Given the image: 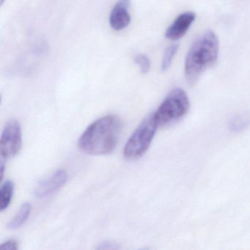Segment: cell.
Segmentation results:
<instances>
[{"label": "cell", "instance_id": "cell-3", "mask_svg": "<svg viewBox=\"0 0 250 250\" xmlns=\"http://www.w3.org/2000/svg\"><path fill=\"white\" fill-rule=\"evenodd\" d=\"M158 128L153 114L147 116L128 139L124 147V157L128 160L142 157L148 150Z\"/></svg>", "mask_w": 250, "mask_h": 250}, {"label": "cell", "instance_id": "cell-1", "mask_svg": "<svg viewBox=\"0 0 250 250\" xmlns=\"http://www.w3.org/2000/svg\"><path fill=\"white\" fill-rule=\"evenodd\" d=\"M121 128V121L115 115L99 118L82 134L79 147L82 151L93 156L109 154L116 147Z\"/></svg>", "mask_w": 250, "mask_h": 250}, {"label": "cell", "instance_id": "cell-10", "mask_svg": "<svg viewBox=\"0 0 250 250\" xmlns=\"http://www.w3.org/2000/svg\"><path fill=\"white\" fill-rule=\"evenodd\" d=\"M14 192V184L12 181H7L0 188V210L3 211L11 204Z\"/></svg>", "mask_w": 250, "mask_h": 250}, {"label": "cell", "instance_id": "cell-12", "mask_svg": "<svg viewBox=\"0 0 250 250\" xmlns=\"http://www.w3.org/2000/svg\"><path fill=\"white\" fill-rule=\"evenodd\" d=\"M179 46L176 43L170 45L167 48L164 53L163 59H162V65H161V69L162 71H166L169 69V67L172 65L174 58L178 52Z\"/></svg>", "mask_w": 250, "mask_h": 250}, {"label": "cell", "instance_id": "cell-5", "mask_svg": "<svg viewBox=\"0 0 250 250\" xmlns=\"http://www.w3.org/2000/svg\"><path fill=\"white\" fill-rule=\"evenodd\" d=\"M22 144L21 126L16 120L8 121L2 131L0 140V153L4 159L18 154Z\"/></svg>", "mask_w": 250, "mask_h": 250}, {"label": "cell", "instance_id": "cell-15", "mask_svg": "<svg viewBox=\"0 0 250 250\" xmlns=\"http://www.w3.org/2000/svg\"><path fill=\"white\" fill-rule=\"evenodd\" d=\"M119 249H121V247L112 241H104V242L101 243L99 247H97V250H119Z\"/></svg>", "mask_w": 250, "mask_h": 250}, {"label": "cell", "instance_id": "cell-6", "mask_svg": "<svg viewBox=\"0 0 250 250\" xmlns=\"http://www.w3.org/2000/svg\"><path fill=\"white\" fill-rule=\"evenodd\" d=\"M68 180L66 172L59 169L49 178L42 180L35 188V195L38 198H46L62 188Z\"/></svg>", "mask_w": 250, "mask_h": 250}, {"label": "cell", "instance_id": "cell-14", "mask_svg": "<svg viewBox=\"0 0 250 250\" xmlns=\"http://www.w3.org/2000/svg\"><path fill=\"white\" fill-rule=\"evenodd\" d=\"M0 249L3 250H17L19 249V244L15 240H8L1 244Z\"/></svg>", "mask_w": 250, "mask_h": 250}, {"label": "cell", "instance_id": "cell-11", "mask_svg": "<svg viewBox=\"0 0 250 250\" xmlns=\"http://www.w3.org/2000/svg\"><path fill=\"white\" fill-rule=\"evenodd\" d=\"M250 125V112H243L235 115L229 122V128L232 132H241Z\"/></svg>", "mask_w": 250, "mask_h": 250}, {"label": "cell", "instance_id": "cell-8", "mask_svg": "<svg viewBox=\"0 0 250 250\" xmlns=\"http://www.w3.org/2000/svg\"><path fill=\"white\" fill-rule=\"evenodd\" d=\"M196 14L191 11L178 16L166 30L165 36L171 41H178L184 37L195 20Z\"/></svg>", "mask_w": 250, "mask_h": 250}, {"label": "cell", "instance_id": "cell-9", "mask_svg": "<svg viewBox=\"0 0 250 250\" xmlns=\"http://www.w3.org/2000/svg\"><path fill=\"white\" fill-rule=\"evenodd\" d=\"M30 212H31V205L29 203H23L17 214L10 221L8 228L11 229H17L20 228L28 219Z\"/></svg>", "mask_w": 250, "mask_h": 250}, {"label": "cell", "instance_id": "cell-13", "mask_svg": "<svg viewBox=\"0 0 250 250\" xmlns=\"http://www.w3.org/2000/svg\"><path fill=\"white\" fill-rule=\"evenodd\" d=\"M134 62L140 67L142 74H146L150 69V61L147 56L144 55H137L134 58Z\"/></svg>", "mask_w": 250, "mask_h": 250}, {"label": "cell", "instance_id": "cell-4", "mask_svg": "<svg viewBox=\"0 0 250 250\" xmlns=\"http://www.w3.org/2000/svg\"><path fill=\"white\" fill-rule=\"evenodd\" d=\"M189 109V100L184 90H172L153 113L159 126H164L184 117Z\"/></svg>", "mask_w": 250, "mask_h": 250}, {"label": "cell", "instance_id": "cell-17", "mask_svg": "<svg viewBox=\"0 0 250 250\" xmlns=\"http://www.w3.org/2000/svg\"><path fill=\"white\" fill-rule=\"evenodd\" d=\"M4 2H5V0H2V1H1V5H2V4L4 3Z\"/></svg>", "mask_w": 250, "mask_h": 250}, {"label": "cell", "instance_id": "cell-7", "mask_svg": "<svg viewBox=\"0 0 250 250\" xmlns=\"http://www.w3.org/2000/svg\"><path fill=\"white\" fill-rule=\"evenodd\" d=\"M130 5L131 0H118L115 4L109 16V24L112 29L121 31L129 25L131 20L128 12Z\"/></svg>", "mask_w": 250, "mask_h": 250}, {"label": "cell", "instance_id": "cell-16", "mask_svg": "<svg viewBox=\"0 0 250 250\" xmlns=\"http://www.w3.org/2000/svg\"><path fill=\"white\" fill-rule=\"evenodd\" d=\"M4 169H5V165L3 163H2V165H1V180L3 178Z\"/></svg>", "mask_w": 250, "mask_h": 250}, {"label": "cell", "instance_id": "cell-2", "mask_svg": "<svg viewBox=\"0 0 250 250\" xmlns=\"http://www.w3.org/2000/svg\"><path fill=\"white\" fill-rule=\"evenodd\" d=\"M219 39L212 31L206 32L190 48L185 61V76L190 84L216 63L219 56Z\"/></svg>", "mask_w": 250, "mask_h": 250}]
</instances>
